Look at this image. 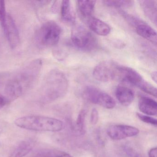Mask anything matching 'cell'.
<instances>
[{
	"label": "cell",
	"instance_id": "cell-1",
	"mask_svg": "<svg viewBox=\"0 0 157 157\" xmlns=\"http://www.w3.org/2000/svg\"><path fill=\"white\" fill-rule=\"evenodd\" d=\"M68 82L65 74L57 69L48 72L41 86V97L44 102L52 101L67 92Z\"/></svg>",
	"mask_w": 157,
	"mask_h": 157
},
{
	"label": "cell",
	"instance_id": "cell-2",
	"mask_svg": "<svg viewBox=\"0 0 157 157\" xmlns=\"http://www.w3.org/2000/svg\"><path fill=\"white\" fill-rule=\"evenodd\" d=\"M14 124L26 130L58 132L64 128V123L57 118L39 115H30L17 118Z\"/></svg>",
	"mask_w": 157,
	"mask_h": 157
},
{
	"label": "cell",
	"instance_id": "cell-3",
	"mask_svg": "<svg viewBox=\"0 0 157 157\" xmlns=\"http://www.w3.org/2000/svg\"><path fill=\"white\" fill-rule=\"evenodd\" d=\"M62 32L60 26L54 21L44 23L37 30L36 39L41 46H54L58 43Z\"/></svg>",
	"mask_w": 157,
	"mask_h": 157
},
{
	"label": "cell",
	"instance_id": "cell-4",
	"mask_svg": "<svg viewBox=\"0 0 157 157\" xmlns=\"http://www.w3.org/2000/svg\"><path fill=\"white\" fill-rule=\"evenodd\" d=\"M71 40L74 45L81 50L90 51L96 48L97 39L84 26L76 25L71 30Z\"/></svg>",
	"mask_w": 157,
	"mask_h": 157
},
{
	"label": "cell",
	"instance_id": "cell-5",
	"mask_svg": "<svg viewBox=\"0 0 157 157\" xmlns=\"http://www.w3.org/2000/svg\"><path fill=\"white\" fill-rule=\"evenodd\" d=\"M42 65L43 61L41 59L33 60L14 78L21 84L25 92L31 88L36 81L40 74Z\"/></svg>",
	"mask_w": 157,
	"mask_h": 157
},
{
	"label": "cell",
	"instance_id": "cell-6",
	"mask_svg": "<svg viewBox=\"0 0 157 157\" xmlns=\"http://www.w3.org/2000/svg\"><path fill=\"white\" fill-rule=\"evenodd\" d=\"M119 66L112 60L103 61L95 67L93 75L95 79L101 82L117 81Z\"/></svg>",
	"mask_w": 157,
	"mask_h": 157
},
{
	"label": "cell",
	"instance_id": "cell-7",
	"mask_svg": "<svg viewBox=\"0 0 157 157\" xmlns=\"http://www.w3.org/2000/svg\"><path fill=\"white\" fill-rule=\"evenodd\" d=\"M83 97L92 103L106 109H113L116 105L115 100L110 95L96 87L87 86L83 92Z\"/></svg>",
	"mask_w": 157,
	"mask_h": 157
},
{
	"label": "cell",
	"instance_id": "cell-8",
	"mask_svg": "<svg viewBox=\"0 0 157 157\" xmlns=\"http://www.w3.org/2000/svg\"><path fill=\"white\" fill-rule=\"evenodd\" d=\"M108 136L114 140H121L128 137L135 136L139 133V130L135 127L126 125H114L108 128Z\"/></svg>",
	"mask_w": 157,
	"mask_h": 157
},
{
	"label": "cell",
	"instance_id": "cell-9",
	"mask_svg": "<svg viewBox=\"0 0 157 157\" xmlns=\"http://www.w3.org/2000/svg\"><path fill=\"white\" fill-rule=\"evenodd\" d=\"M4 33L9 42V45L12 49L16 48L20 42V34L13 17L10 14L7 15Z\"/></svg>",
	"mask_w": 157,
	"mask_h": 157
},
{
	"label": "cell",
	"instance_id": "cell-10",
	"mask_svg": "<svg viewBox=\"0 0 157 157\" xmlns=\"http://www.w3.org/2000/svg\"><path fill=\"white\" fill-rule=\"evenodd\" d=\"M85 21L90 30L96 34L106 36L111 32V28L107 24L93 16L90 17Z\"/></svg>",
	"mask_w": 157,
	"mask_h": 157
},
{
	"label": "cell",
	"instance_id": "cell-11",
	"mask_svg": "<svg viewBox=\"0 0 157 157\" xmlns=\"http://www.w3.org/2000/svg\"><path fill=\"white\" fill-rule=\"evenodd\" d=\"M5 92L8 101L15 100L25 92L18 81L14 78L8 82L5 88Z\"/></svg>",
	"mask_w": 157,
	"mask_h": 157
},
{
	"label": "cell",
	"instance_id": "cell-12",
	"mask_svg": "<svg viewBox=\"0 0 157 157\" xmlns=\"http://www.w3.org/2000/svg\"><path fill=\"white\" fill-rule=\"evenodd\" d=\"M136 27V32L139 35L155 45H157V33L152 27L142 21Z\"/></svg>",
	"mask_w": 157,
	"mask_h": 157
},
{
	"label": "cell",
	"instance_id": "cell-13",
	"mask_svg": "<svg viewBox=\"0 0 157 157\" xmlns=\"http://www.w3.org/2000/svg\"><path fill=\"white\" fill-rule=\"evenodd\" d=\"M117 99L124 106H128L134 101L135 94L133 91L127 87L118 86L115 91Z\"/></svg>",
	"mask_w": 157,
	"mask_h": 157
},
{
	"label": "cell",
	"instance_id": "cell-14",
	"mask_svg": "<svg viewBox=\"0 0 157 157\" xmlns=\"http://www.w3.org/2000/svg\"><path fill=\"white\" fill-rule=\"evenodd\" d=\"M35 145L32 140H27L20 142L12 151L8 157H24L30 153Z\"/></svg>",
	"mask_w": 157,
	"mask_h": 157
},
{
	"label": "cell",
	"instance_id": "cell-15",
	"mask_svg": "<svg viewBox=\"0 0 157 157\" xmlns=\"http://www.w3.org/2000/svg\"><path fill=\"white\" fill-rule=\"evenodd\" d=\"M142 10L147 17L155 25H157V2L153 0H142L139 1Z\"/></svg>",
	"mask_w": 157,
	"mask_h": 157
},
{
	"label": "cell",
	"instance_id": "cell-16",
	"mask_svg": "<svg viewBox=\"0 0 157 157\" xmlns=\"http://www.w3.org/2000/svg\"><path fill=\"white\" fill-rule=\"evenodd\" d=\"M139 108L140 112L148 116H155L157 113V103L156 101L147 97H142L140 99Z\"/></svg>",
	"mask_w": 157,
	"mask_h": 157
},
{
	"label": "cell",
	"instance_id": "cell-17",
	"mask_svg": "<svg viewBox=\"0 0 157 157\" xmlns=\"http://www.w3.org/2000/svg\"><path fill=\"white\" fill-rule=\"evenodd\" d=\"M96 2L95 1H78V11L84 21L92 16Z\"/></svg>",
	"mask_w": 157,
	"mask_h": 157
},
{
	"label": "cell",
	"instance_id": "cell-18",
	"mask_svg": "<svg viewBox=\"0 0 157 157\" xmlns=\"http://www.w3.org/2000/svg\"><path fill=\"white\" fill-rule=\"evenodd\" d=\"M61 18L65 22L72 24L75 22V16L70 1H63L60 5Z\"/></svg>",
	"mask_w": 157,
	"mask_h": 157
},
{
	"label": "cell",
	"instance_id": "cell-19",
	"mask_svg": "<svg viewBox=\"0 0 157 157\" xmlns=\"http://www.w3.org/2000/svg\"><path fill=\"white\" fill-rule=\"evenodd\" d=\"M103 2L107 7L112 8H128L132 7L134 4L133 1H104Z\"/></svg>",
	"mask_w": 157,
	"mask_h": 157
},
{
	"label": "cell",
	"instance_id": "cell-20",
	"mask_svg": "<svg viewBox=\"0 0 157 157\" xmlns=\"http://www.w3.org/2000/svg\"><path fill=\"white\" fill-rule=\"evenodd\" d=\"M86 112L85 110H82L78 116L76 121V126L78 131L82 134H84L85 131V117Z\"/></svg>",
	"mask_w": 157,
	"mask_h": 157
},
{
	"label": "cell",
	"instance_id": "cell-21",
	"mask_svg": "<svg viewBox=\"0 0 157 157\" xmlns=\"http://www.w3.org/2000/svg\"><path fill=\"white\" fill-rule=\"evenodd\" d=\"M44 157H73L72 155L62 151L50 149L43 152Z\"/></svg>",
	"mask_w": 157,
	"mask_h": 157
},
{
	"label": "cell",
	"instance_id": "cell-22",
	"mask_svg": "<svg viewBox=\"0 0 157 157\" xmlns=\"http://www.w3.org/2000/svg\"><path fill=\"white\" fill-rule=\"evenodd\" d=\"M7 15L5 1L0 0V24L3 30L6 25Z\"/></svg>",
	"mask_w": 157,
	"mask_h": 157
},
{
	"label": "cell",
	"instance_id": "cell-23",
	"mask_svg": "<svg viewBox=\"0 0 157 157\" xmlns=\"http://www.w3.org/2000/svg\"><path fill=\"white\" fill-rule=\"evenodd\" d=\"M136 115L138 117L142 122L147 124H150L155 126H157V121L156 118L149 116L145 115L139 113H137Z\"/></svg>",
	"mask_w": 157,
	"mask_h": 157
},
{
	"label": "cell",
	"instance_id": "cell-24",
	"mask_svg": "<svg viewBox=\"0 0 157 157\" xmlns=\"http://www.w3.org/2000/svg\"><path fill=\"white\" fill-rule=\"evenodd\" d=\"M99 120V113L97 109L93 108L92 110L90 115V122L92 124L95 125Z\"/></svg>",
	"mask_w": 157,
	"mask_h": 157
},
{
	"label": "cell",
	"instance_id": "cell-25",
	"mask_svg": "<svg viewBox=\"0 0 157 157\" xmlns=\"http://www.w3.org/2000/svg\"><path fill=\"white\" fill-rule=\"evenodd\" d=\"M8 101H9L6 97L0 94V108L6 105Z\"/></svg>",
	"mask_w": 157,
	"mask_h": 157
},
{
	"label": "cell",
	"instance_id": "cell-26",
	"mask_svg": "<svg viewBox=\"0 0 157 157\" xmlns=\"http://www.w3.org/2000/svg\"><path fill=\"white\" fill-rule=\"evenodd\" d=\"M59 2H60L59 1H55L54 4H53V6H52V11L55 13L57 12L58 11L59 9V8H60L61 3L60 4H59Z\"/></svg>",
	"mask_w": 157,
	"mask_h": 157
},
{
	"label": "cell",
	"instance_id": "cell-27",
	"mask_svg": "<svg viewBox=\"0 0 157 157\" xmlns=\"http://www.w3.org/2000/svg\"><path fill=\"white\" fill-rule=\"evenodd\" d=\"M126 151L127 153H128L129 156L132 157H141L139 154H138L137 153H136L134 151L131 150V149L126 148Z\"/></svg>",
	"mask_w": 157,
	"mask_h": 157
},
{
	"label": "cell",
	"instance_id": "cell-28",
	"mask_svg": "<svg viewBox=\"0 0 157 157\" xmlns=\"http://www.w3.org/2000/svg\"><path fill=\"white\" fill-rule=\"evenodd\" d=\"M157 147L152 148L148 152L149 157H157Z\"/></svg>",
	"mask_w": 157,
	"mask_h": 157
},
{
	"label": "cell",
	"instance_id": "cell-29",
	"mask_svg": "<svg viewBox=\"0 0 157 157\" xmlns=\"http://www.w3.org/2000/svg\"><path fill=\"white\" fill-rule=\"evenodd\" d=\"M151 78L155 83H157V73L156 71H153L151 74Z\"/></svg>",
	"mask_w": 157,
	"mask_h": 157
}]
</instances>
